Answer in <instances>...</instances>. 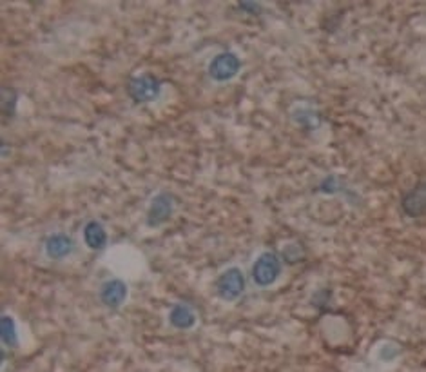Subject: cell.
I'll use <instances>...</instances> for the list:
<instances>
[{
    "mask_svg": "<svg viewBox=\"0 0 426 372\" xmlns=\"http://www.w3.org/2000/svg\"><path fill=\"white\" fill-rule=\"evenodd\" d=\"M238 10L243 11V13L247 15H252V17H258V15L263 13V6L258 4V2H249V0H245V2H238Z\"/></svg>",
    "mask_w": 426,
    "mask_h": 372,
    "instance_id": "obj_17",
    "label": "cell"
},
{
    "mask_svg": "<svg viewBox=\"0 0 426 372\" xmlns=\"http://www.w3.org/2000/svg\"><path fill=\"white\" fill-rule=\"evenodd\" d=\"M17 104H19V91L11 86H2L0 89V109L6 120L13 118L17 115Z\"/></svg>",
    "mask_w": 426,
    "mask_h": 372,
    "instance_id": "obj_12",
    "label": "cell"
},
{
    "mask_svg": "<svg viewBox=\"0 0 426 372\" xmlns=\"http://www.w3.org/2000/svg\"><path fill=\"white\" fill-rule=\"evenodd\" d=\"M402 213L410 218H419L426 211V186L425 181H419L401 198Z\"/></svg>",
    "mask_w": 426,
    "mask_h": 372,
    "instance_id": "obj_7",
    "label": "cell"
},
{
    "mask_svg": "<svg viewBox=\"0 0 426 372\" xmlns=\"http://www.w3.org/2000/svg\"><path fill=\"white\" fill-rule=\"evenodd\" d=\"M341 191H346V187L341 181V178L335 177V175H328L317 187V193H325V195H335V193Z\"/></svg>",
    "mask_w": 426,
    "mask_h": 372,
    "instance_id": "obj_14",
    "label": "cell"
},
{
    "mask_svg": "<svg viewBox=\"0 0 426 372\" xmlns=\"http://www.w3.org/2000/svg\"><path fill=\"white\" fill-rule=\"evenodd\" d=\"M174 213V198L171 193L162 191L156 196H153V200L149 204L147 213H145V225L151 229L162 227L163 224H167L169 220L173 218Z\"/></svg>",
    "mask_w": 426,
    "mask_h": 372,
    "instance_id": "obj_3",
    "label": "cell"
},
{
    "mask_svg": "<svg viewBox=\"0 0 426 372\" xmlns=\"http://www.w3.org/2000/svg\"><path fill=\"white\" fill-rule=\"evenodd\" d=\"M0 338L8 348L19 347V334H17V324H15L13 316L2 315L0 318Z\"/></svg>",
    "mask_w": 426,
    "mask_h": 372,
    "instance_id": "obj_13",
    "label": "cell"
},
{
    "mask_svg": "<svg viewBox=\"0 0 426 372\" xmlns=\"http://www.w3.org/2000/svg\"><path fill=\"white\" fill-rule=\"evenodd\" d=\"M331 300H332L331 289H320V291L312 294L311 303L312 307H316L317 310L325 312V310H328V303H331Z\"/></svg>",
    "mask_w": 426,
    "mask_h": 372,
    "instance_id": "obj_16",
    "label": "cell"
},
{
    "mask_svg": "<svg viewBox=\"0 0 426 372\" xmlns=\"http://www.w3.org/2000/svg\"><path fill=\"white\" fill-rule=\"evenodd\" d=\"M293 120L299 127L306 129V131H314L323 122L320 111L312 109V107H302V105L293 109Z\"/></svg>",
    "mask_w": 426,
    "mask_h": 372,
    "instance_id": "obj_11",
    "label": "cell"
},
{
    "mask_svg": "<svg viewBox=\"0 0 426 372\" xmlns=\"http://www.w3.org/2000/svg\"><path fill=\"white\" fill-rule=\"evenodd\" d=\"M75 249V242L69 234L66 233H57L51 234L48 240H46V254H48L51 260H62V258L69 256Z\"/></svg>",
    "mask_w": 426,
    "mask_h": 372,
    "instance_id": "obj_8",
    "label": "cell"
},
{
    "mask_svg": "<svg viewBox=\"0 0 426 372\" xmlns=\"http://www.w3.org/2000/svg\"><path fill=\"white\" fill-rule=\"evenodd\" d=\"M216 294L223 301H236L245 292V276L240 267H229L216 280Z\"/></svg>",
    "mask_w": 426,
    "mask_h": 372,
    "instance_id": "obj_4",
    "label": "cell"
},
{
    "mask_svg": "<svg viewBox=\"0 0 426 372\" xmlns=\"http://www.w3.org/2000/svg\"><path fill=\"white\" fill-rule=\"evenodd\" d=\"M127 283L120 278H111L107 282L102 283L100 287V301L107 309L116 310L124 305V301L127 300Z\"/></svg>",
    "mask_w": 426,
    "mask_h": 372,
    "instance_id": "obj_6",
    "label": "cell"
},
{
    "mask_svg": "<svg viewBox=\"0 0 426 372\" xmlns=\"http://www.w3.org/2000/svg\"><path fill=\"white\" fill-rule=\"evenodd\" d=\"M252 280L258 287H268L276 283V280L281 274V260L272 251H265L258 256V260L252 265Z\"/></svg>",
    "mask_w": 426,
    "mask_h": 372,
    "instance_id": "obj_2",
    "label": "cell"
},
{
    "mask_svg": "<svg viewBox=\"0 0 426 372\" xmlns=\"http://www.w3.org/2000/svg\"><path fill=\"white\" fill-rule=\"evenodd\" d=\"M84 240H86V245L91 251H104L107 247V233L104 229V225L96 220L87 222L86 227H84Z\"/></svg>",
    "mask_w": 426,
    "mask_h": 372,
    "instance_id": "obj_10",
    "label": "cell"
},
{
    "mask_svg": "<svg viewBox=\"0 0 426 372\" xmlns=\"http://www.w3.org/2000/svg\"><path fill=\"white\" fill-rule=\"evenodd\" d=\"M0 148H2V158H6V157H8V143H6L4 140H2V142H0Z\"/></svg>",
    "mask_w": 426,
    "mask_h": 372,
    "instance_id": "obj_18",
    "label": "cell"
},
{
    "mask_svg": "<svg viewBox=\"0 0 426 372\" xmlns=\"http://www.w3.org/2000/svg\"><path fill=\"white\" fill-rule=\"evenodd\" d=\"M241 69V60L234 53L225 51L216 55L209 64V77L216 82H227L234 78Z\"/></svg>",
    "mask_w": 426,
    "mask_h": 372,
    "instance_id": "obj_5",
    "label": "cell"
},
{
    "mask_svg": "<svg viewBox=\"0 0 426 372\" xmlns=\"http://www.w3.org/2000/svg\"><path fill=\"white\" fill-rule=\"evenodd\" d=\"M281 256L285 262L294 265V263L303 262V258H305V249H303L302 244H288L287 247L281 251Z\"/></svg>",
    "mask_w": 426,
    "mask_h": 372,
    "instance_id": "obj_15",
    "label": "cell"
},
{
    "mask_svg": "<svg viewBox=\"0 0 426 372\" xmlns=\"http://www.w3.org/2000/svg\"><path fill=\"white\" fill-rule=\"evenodd\" d=\"M169 324L178 330L192 329L196 325V312L189 303H174L171 312H169Z\"/></svg>",
    "mask_w": 426,
    "mask_h": 372,
    "instance_id": "obj_9",
    "label": "cell"
},
{
    "mask_svg": "<svg viewBox=\"0 0 426 372\" xmlns=\"http://www.w3.org/2000/svg\"><path fill=\"white\" fill-rule=\"evenodd\" d=\"M163 82L160 80L153 73H142V75H134L127 80V95L131 96V100L134 104H151V102L158 100L162 95Z\"/></svg>",
    "mask_w": 426,
    "mask_h": 372,
    "instance_id": "obj_1",
    "label": "cell"
}]
</instances>
